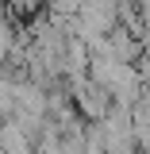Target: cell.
Returning a JSON list of instances; mask_svg holds the SVG:
<instances>
[{"instance_id": "2", "label": "cell", "mask_w": 150, "mask_h": 154, "mask_svg": "<svg viewBox=\"0 0 150 154\" xmlns=\"http://www.w3.org/2000/svg\"><path fill=\"white\" fill-rule=\"evenodd\" d=\"M8 4H12V12H16V16H35L46 0H8Z\"/></svg>"}, {"instance_id": "3", "label": "cell", "mask_w": 150, "mask_h": 154, "mask_svg": "<svg viewBox=\"0 0 150 154\" xmlns=\"http://www.w3.org/2000/svg\"><path fill=\"white\" fill-rule=\"evenodd\" d=\"M0 154H4V150H0Z\"/></svg>"}, {"instance_id": "1", "label": "cell", "mask_w": 150, "mask_h": 154, "mask_svg": "<svg viewBox=\"0 0 150 154\" xmlns=\"http://www.w3.org/2000/svg\"><path fill=\"white\" fill-rule=\"evenodd\" d=\"M0 150L4 154H31L35 146H31V139L19 131V123L8 116V119H0Z\"/></svg>"}]
</instances>
